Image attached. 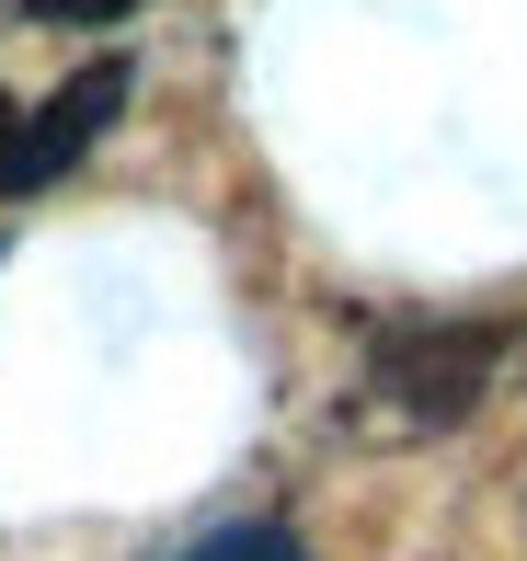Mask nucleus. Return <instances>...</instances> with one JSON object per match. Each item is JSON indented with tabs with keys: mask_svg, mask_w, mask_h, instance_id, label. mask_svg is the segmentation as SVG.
I'll return each instance as SVG.
<instances>
[{
	"mask_svg": "<svg viewBox=\"0 0 527 561\" xmlns=\"http://www.w3.org/2000/svg\"><path fill=\"white\" fill-rule=\"evenodd\" d=\"M115 104H127V58H92L81 81H58L35 115L0 138V195H35V184H58L69 161H81L92 138L115 126Z\"/></svg>",
	"mask_w": 527,
	"mask_h": 561,
	"instance_id": "f257e3e1",
	"label": "nucleus"
},
{
	"mask_svg": "<svg viewBox=\"0 0 527 561\" xmlns=\"http://www.w3.org/2000/svg\"><path fill=\"white\" fill-rule=\"evenodd\" d=\"M493 355H505V333H401L379 355V378H390V401H413V413H459V401L493 378Z\"/></svg>",
	"mask_w": 527,
	"mask_h": 561,
	"instance_id": "f03ea898",
	"label": "nucleus"
},
{
	"mask_svg": "<svg viewBox=\"0 0 527 561\" xmlns=\"http://www.w3.org/2000/svg\"><path fill=\"white\" fill-rule=\"evenodd\" d=\"M184 561H310V550H298L287 527H218V539H195Z\"/></svg>",
	"mask_w": 527,
	"mask_h": 561,
	"instance_id": "7ed1b4c3",
	"label": "nucleus"
},
{
	"mask_svg": "<svg viewBox=\"0 0 527 561\" xmlns=\"http://www.w3.org/2000/svg\"><path fill=\"white\" fill-rule=\"evenodd\" d=\"M115 12H138V0H35V23H115Z\"/></svg>",
	"mask_w": 527,
	"mask_h": 561,
	"instance_id": "20e7f679",
	"label": "nucleus"
},
{
	"mask_svg": "<svg viewBox=\"0 0 527 561\" xmlns=\"http://www.w3.org/2000/svg\"><path fill=\"white\" fill-rule=\"evenodd\" d=\"M0 138H12V104H0Z\"/></svg>",
	"mask_w": 527,
	"mask_h": 561,
	"instance_id": "39448f33",
	"label": "nucleus"
}]
</instances>
